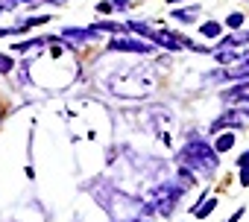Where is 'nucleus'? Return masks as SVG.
<instances>
[{"label": "nucleus", "instance_id": "1", "mask_svg": "<svg viewBox=\"0 0 249 222\" xmlns=\"http://www.w3.org/2000/svg\"><path fill=\"white\" fill-rule=\"evenodd\" d=\"M179 164L188 167L194 175H205V178H208V175L217 170V149L208 146L202 138H191V141L182 146V152H179Z\"/></svg>", "mask_w": 249, "mask_h": 222}, {"label": "nucleus", "instance_id": "2", "mask_svg": "<svg viewBox=\"0 0 249 222\" xmlns=\"http://www.w3.org/2000/svg\"><path fill=\"white\" fill-rule=\"evenodd\" d=\"M223 99L231 102L237 111H249V82H240V85L223 91Z\"/></svg>", "mask_w": 249, "mask_h": 222}, {"label": "nucleus", "instance_id": "3", "mask_svg": "<svg viewBox=\"0 0 249 222\" xmlns=\"http://www.w3.org/2000/svg\"><path fill=\"white\" fill-rule=\"evenodd\" d=\"M153 41L161 44V47H167V50H185V47H194L185 35H179V32H161V30L153 32Z\"/></svg>", "mask_w": 249, "mask_h": 222}, {"label": "nucleus", "instance_id": "4", "mask_svg": "<svg viewBox=\"0 0 249 222\" xmlns=\"http://www.w3.org/2000/svg\"><path fill=\"white\" fill-rule=\"evenodd\" d=\"M108 50H114V53H150V44L135 41V38H111Z\"/></svg>", "mask_w": 249, "mask_h": 222}, {"label": "nucleus", "instance_id": "5", "mask_svg": "<svg viewBox=\"0 0 249 222\" xmlns=\"http://www.w3.org/2000/svg\"><path fill=\"white\" fill-rule=\"evenodd\" d=\"M103 30L100 27H68L65 32H62V38H76V41H91V38H97Z\"/></svg>", "mask_w": 249, "mask_h": 222}, {"label": "nucleus", "instance_id": "6", "mask_svg": "<svg viewBox=\"0 0 249 222\" xmlns=\"http://www.w3.org/2000/svg\"><path fill=\"white\" fill-rule=\"evenodd\" d=\"M243 123H246V117L240 114V111H237V108H229L220 120L211 123V132H217V129H223V126H243Z\"/></svg>", "mask_w": 249, "mask_h": 222}, {"label": "nucleus", "instance_id": "7", "mask_svg": "<svg viewBox=\"0 0 249 222\" xmlns=\"http://www.w3.org/2000/svg\"><path fill=\"white\" fill-rule=\"evenodd\" d=\"M50 41V35H44V38H33V41H21V44H15L12 50L15 53H30V50H44V44Z\"/></svg>", "mask_w": 249, "mask_h": 222}, {"label": "nucleus", "instance_id": "8", "mask_svg": "<svg viewBox=\"0 0 249 222\" xmlns=\"http://www.w3.org/2000/svg\"><path fill=\"white\" fill-rule=\"evenodd\" d=\"M196 15H199V9H196V6H191V9H176V12H173V18H176V21H182V24L196 21Z\"/></svg>", "mask_w": 249, "mask_h": 222}, {"label": "nucleus", "instance_id": "9", "mask_svg": "<svg viewBox=\"0 0 249 222\" xmlns=\"http://www.w3.org/2000/svg\"><path fill=\"white\" fill-rule=\"evenodd\" d=\"M199 32H202L205 38H217V35L223 32V27H220L217 21H205V24H199Z\"/></svg>", "mask_w": 249, "mask_h": 222}, {"label": "nucleus", "instance_id": "10", "mask_svg": "<svg viewBox=\"0 0 249 222\" xmlns=\"http://www.w3.org/2000/svg\"><path fill=\"white\" fill-rule=\"evenodd\" d=\"M214 207H217V199H208L205 205H194V216H199V219H205V216H208V213H211Z\"/></svg>", "mask_w": 249, "mask_h": 222}, {"label": "nucleus", "instance_id": "11", "mask_svg": "<svg viewBox=\"0 0 249 222\" xmlns=\"http://www.w3.org/2000/svg\"><path fill=\"white\" fill-rule=\"evenodd\" d=\"M231 146H234V135H220V138H217V143H214V149H217V152H229Z\"/></svg>", "mask_w": 249, "mask_h": 222}, {"label": "nucleus", "instance_id": "12", "mask_svg": "<svg viewBox=\"0 0 249 222\" xmlns=\"http://www.w3.org/2000/svg\"><path fill=\"white\" fill-rule=\"evenodd\" d=\"M226 27H229V30H237V27H243V12H231V15L226 18Z\"/></svg>", "mask_w": 249, "mask_h": 222}, {"label": "nucleus", "instance_id": "13", "mask_svg": "<svg viewBox=\"0 0 249 222\" xmlns=\"http://www.w3.org/2000/svg\"><path fill=\"white\" fill-rule=\"evenodd\" d=\"M97 27H100L103 32H120V30H123V27H126V24H123V27H120V24H114V21H100Z\"/></svg>", "mask_w": 249, "mask_h": 222}, {"label": "nucleus", "instance_id": "14", "mask_svg": "<svg viewBox=\"0 0 249 222\" xmlns=\"http://www.w3.org/2000/svg\"><path fill=\"white\" fill-rule=\"evenodd\" d=\"M12 67H15V62H12L9 56H3V53H0V70H3V73H9Z\"/></svg>", "mask_w": 249, "mask_h": 222}, {"label": "nucleus", "instance_id": "15", "mask_svg": "<svg viewBox=\"0 0 249 222\" xmlns=\"http://www.w3.org/2000/svg\"><path fill=\"white\" fill-rule=\"evenodd\" d=\"M21 3V0H0V12H9V9H15Z\"/></svg>", "mask_w": 249, "mask_h": 222}, {"label": "nucleus", "instance_id": "16", "mask_svg": "<svg viewBox=\"0 0 249 222\" xmlns=\"http://www.w3.org/2000/svg\"><path fill=\"white\" fill-rule=\"evenodd\" d=\"M240 184H243V187L249 184V167H243V173H240Z\"/></svg>", "mask_w": 249, "mask_h": 222}, {"label": "nucleus", "instance_id": "17", "mask_svg": "<svg viewBox=\"0 0 249 222\" xmlns=\"http://www.w3.org/2000/svg\"><path fill=\"white\" fill-rule=\"evenodd\" d=\"M237 164H240V167H246V164H249V149H246V152H243V155L237 158Z\"/></svg>", "mask_w": 249, "mask_h": 222}, {"label": "nucleus", "instance_id": "18", "mask_svg": "<svg viewBox=\"0 0 249 222\" xmlns=\"http://www.w3.org/2000/svg\"><path fill=\"white\" fill-rule=\"evenodd\" d=\"M47 3H53V6H65L68 0H47Z\"/></svg>", "mask_w": 249, "mask_h": 222}, {"label": "nucleus", "instance_id": "19", "mask_svg": "<svg viewBox=\"0 0 249 222\" xmlns=\"http://www.w3.org/2000/svg\"><path fill=\"white\" fill-rule=\"evenodd\" d=\"M167 3H179V0H167Z\"/></svg>", "mask_w": 249, "mask_h": 222}, {"label": "nucleus", "instance_id": "20", "mask_svg": "<svg viewBox=\"0 0 249 222\" xmlns=\"http://www.w3.org/2000/svg\"><path fill=\"white\" fill-rule=\"evenodd\" d=\"M144 222H147V219H144Z\"/></svg>", "mask_w": 249, "mask_h": 222}]
</instances>
